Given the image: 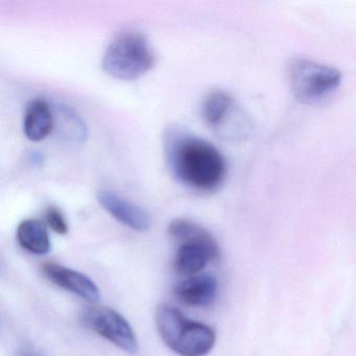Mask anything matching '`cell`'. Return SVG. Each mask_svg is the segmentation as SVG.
I'll return each instance as SVG.
<instances>
[{
	"mask_svg": "<svg viewBox=\"0 0 356 356\" xmlns=\"http://www.w3.org/2000/svg\"><path fill=\"white\" fill-rule=\"evenodd\" d=\"M174 293L181 303L189 307H205L216 299L218 282L211 275H195L175 285Z\"/></svg>",
	"mask_w": 356,
	"mask_h": 356,
	"instance_id": "cell-9",
	"label": "cell"
},
{
	"mask_svg": "<svg viewBox=\"0 0 356 356\" xmlns=\"http://www.w3.org/2000/svg\"><path fill=\"white\" fill-rule=\"evenodd\" d=\"M83 325L89 330L111 341L128 353L138 351V339L130 323L120 312L104 306L85 309L81 314Z\"/></svg>",
	"mask_w": 356,
	"mask_h": 356,
	"instance_id": "cell-5",
	"label": "cell"
},
{
	"mask_svg": "<svg viewBox=\"0 0 356 356\" xmlns=\"http://www.w3.org/2000/svg\"><path fill=\"white\" fill-rule=\"evenodd\" d=\"M54 129V115L49 103L36 99L26 106L24 120V132L29 140H44Z\"/></svg>",
	"mask_w": 356,
	"mask_h": 356,
	"instance_id": "cell-10",
	"label": "cell"
},
{
	"mask_svg": "<svg viewBox=\"0 0 356 356\" xmlns=\"http://www.w3.org/2000/svg\"><path fill=\"white\" fill-rule=\"evenodd\" d=\"M45 220L51 230L60 235H65L68 233V222L61 210L57 207H49L45 211Z\"/></svg>",
	"mask_w": 356,
	"mask_h": 356,
	"instance_id": "cell-13",
	"label": "cell"
},
{
	"mask_svg": "<svg viewBox=\"0 0 356 356\" xmlns=\"http://www.w3.org/2000/svg\"><path fill=\"white\" fill-rule=\"evenodd\" d=\"M22 356H41V355H39V354L35 353V352L26 351V352H24V353L22 354Z\"/></svg>",
	"mask_w": 356,
	"mask_h": 356,
	"instance_id": "cell-14",
	"label": "cell"
},
{
	"mask_svg": "<svg viewBox=\"0 0 356 356\" xmlns=\"http://www.w3.org/2000/svg\"><path fill=\"white\" fill-rule=\"evenodd\" d=\"M16 236L20 247L35 255H45L51 251L49 231L41 220L34 218L22 220L18 226Z\"/></svg>",
	"mask_w": 356,
	"mask_h": 356,
	"instance_id": "cell-11",
	"label": "cell"
},
{
	"mask_svg": "<svg viewBox=\"0 0 356 356\" xmlns=\"http://www.w3.org/2000/svg\"><path fill=\"white\" fill-rule=\"evenodd\" d=\"M41 272L54 284L86 301L97 302L99 299V287L93 282L92 279L83 273L54 262L43 264Z\"/></svg>",
	"mask_w": 356,
	"mask_h": 356,
	"instance_id": "cell-7",
	"label": "cell"
},
{
	"mask_svg": "<svg viewBox=\"0 0 356 356\" xmlns=\"http://www.w3.org/2000/svg\"><path fill=\"white\" fill-rule=\"evenodd\" d=\"M97 200L102 207L124 226L138 232L149 231L152 227V218L143 208L127 201L124 197L110 191H101Z\"/></svg>",
	"mask_w": 356,
	"mask_h": 356,
	"instance_id": "cell-8",
	"label": "cell"
},
{
	"mask_svg": "<svg viewBox=\"0 0 356 356\" xmlns=\"http://www.w3.org/2000/svg\"><path fill=\"white\" fill-rule=\"evenodd\" d=\"M291 90L304 103H314L335 91L341 81V72L331 66L306 58H296L289 65Z\"/></svg>",
	"mask_w": 356,
	"mask_h": 356,
	"instance_id": "cell-4",
	"label": "cell"
},
{
	"mask_svg": "<svg viewBox=\"0 0 356 356\" xmlns=\"http://www.w3.org/2000/svg\"><path fill=\"white\" fill-rule=\"evenodd\" d=\"M155 57L145 36L136 32L118 35L103 58L104 72L122 81H134L152 70Z\"/></svg>",
	"mask_w": 356,
	"mask_h": 356,
	"instance_id": "cell-3",
	"label": "cell"
},
{
	"mask_svg": "<svg viewBox=\"0 0 356 356\" xmlns=\"http://www.w3.org/2000/svg\"><path fill=\"white\" fill-rule=\"evenodd\" d=\"M234 101L229 93L222 90L210 92L203 104V118L210 127H218L230 114Z\"/></svg>",
	"mask_w": 356,
	"mask_h": 356,
	"instance_id": "cell-12",
	"label": "cell"
},
{
	"mask_svg": "<svg viewBox=\"0 0 356 356\" xmlns=\"http://www.w3.org/2000/svg\"><path fill=\"white\" fill-rule=\"evenodd\" d=\"M155 321L162 341L180 356H206L216 345V334L211 327L189 320L168 304L158 306Z\"/></svg>",
	"mask_w": 356,
	"mask_h": 356,
	"instance_id": "cell-2",
	"label": "cell"
},
{
	"mask_svg": "<svg viewBox=\"0 0 356 356\" xmlns=\"http://www.w3.org/2000/svg\"><path fill=\"white\" fill-rule=\"evenodd\" d=\"M168 158L177 179L195 191H213L226 176V161L222 154L197 137L172 135L168 140Z\"/></svg>",
	"mask_w": 356,
	"mask_h": 356,
	"instance_id": "cell-1",
	"label": "cell"
},
{
	"mask_svg": "<svg viewBox=\"0 0 356 356\" xmlns=\"http://www.w3.org/2000/svg\"><path fill=\"white\" fill-rule=\"evenodd\" d=\"M220 249L213 235L197 241L179 243L174 258V270L180 276L191 277L199 274L209 262L218 261Z\"/></svg>",
	"mask_w": 356,
	"mask_h": 356,
	"instance_id": "cell-6",
	"label": "cell"
}]
</instances>
